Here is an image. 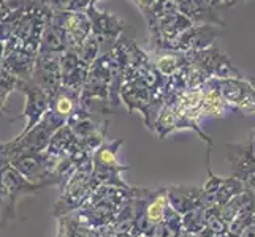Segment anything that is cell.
<instances>
[{"instance_id":"1","label":"cell","mask_w":255,"mask_h":237,"mask_svg":"<svg viewBox=\"0 0 255 237\" xmlns=\"http://www.w3.org/2000/svg\"><path fill=\"white\" fill-rule=\"evenodd\" d=\"M113 85V57L110 51L102 52L95 62L89 67L86 81L81 87L80 104L92 116L110 114V92Z\"/></svg>"},{"instance_id":"2","label":"cell","mask_w":255,"mask_h":237,"mask_svg":"<svg viewBox=\"0 0 255 237\" xmlns=\"http://www.w3.org/2000/svg\"><path fill=\"white\" fill-rule=\"evenodd\" d=\"M97 185L92 180V157L84 160L78 168L68 175V179L60 185L62 188V195L56 203L52 214L56 217L68 215L73 210L80 209L87 198L91 196Z\"/></svg>"},{"instance_id":"3","label":"cell","mask_w":255,"mask_h":237,"mask_svg":"<svg viewBox=\"0 0 255 237\" xmlns=\"http://www.w3.org/2000/svg\"><path fill=\"white\" fill-rule=\"evenodd\" d=\"M62 158L51 155L48 151L21 152L10 158V163L22 177L41 187L59 185L60 179L56 175V168Z\"/></svg>"},{"instance_id":"4","label":"cell","mask_w":255,"mask_h":237,"mask_svg":"<svg viewBox=\"0 0 255 237\" xmlns=\"http://www.w3.org/2000/svg\"><path fill=\"white\" fill-rule=\"evenodd\" d=\"M45 187L29 182L25 177L14 169L10 158L0 157V204H3L2 220L14 218L16 212V199L24 195H37Z\"/></svg>"},{"instance_id":"5","label":"cell","mask_w":255,"mask_h":237,"mask_svg":"<svg viewBox=\"0 0 255 237\" xmlns=\"http://www.w3.org/2000/svg\"><path fill=\"white\" fill-rule=\"evenodd\" d=\"M124 144L122 139L114 143H102L92 154V180L95 185L128 187L122 180L121 172L128 169V166L118 161V151Z\"/></svg>"},{"instance_id":"6","label":"cell","mask_w":255,"mask_h":237,"mask_svg":"<svg viewBox=\"0 0 255 237\" xmlns=\"http://www.w3.org/2000/svg\"><path fill=\"white\" fill-rule=\"evenodd\" d=\"M219 95L230 111L251 114L255 112V85L244 78H211Z\"/></svg>"},{"instance_id":"7","label":"cell","mask_w":255,"mask_h":237,"mask_svg":"<svg viewBox=\"0 0 255 237\" xmlns=\"http://www.w3.org/2000/svg\"><path fill=\"white\" fill-rule=\"evenodd\" d=\"M86 14L91 21L92 35H95L100 41L102 52L110 51L111 46L116 43V40L121 37V33L128 27L127 22L118 14L107 13V11L100 13L97 10V2L87 6Z\"/></svg>"},{"instance_id":"8","label":"cell","mask_w":255,"mask_h":237,"mask_svg":"<svg viewBox=\"0 0 255 237\" xmlns=\"http://www.w3.org/2000/svg\"><path fill=\"white\" fill-rule=\"evenodd\" d=\"M221 37V30L213 24H192L187 30H184L174 40L160 49H173L179 52H198L214 46L217 38Z\"/></svg>"},{"instance_id":"9","label":"cell","mask_w":255,"mask_h":237,"mask_svg":"<svg viewBox=\"0 0 255 237\" xmlns=\"http://www.w3.org/2000/svg\"><path fill=\"white\" fill-rule=\"evenodd\" d=\"M227 161L230 163L232 175L246 182L255 172V130L246 143H227Z\"/></svg>"},{"instance_id":"10","label":"cell","mask_w":255,"mask_h":237,"mask_svg":"<svg viewBox=\"0 0 255 237\" xmlns=\"http://www.w3.org/2000/svg\"><path fill=\"white\" fill-rule=\"evenodd\" d=\"M16 90H21L25 95V108L24 112L19 116L27 119V125L21 131V133H25V131H29L32 127L37 125L40 119L45 116V112L49 109L51 96L43 89H40L37 84H33L30 79H27V81H17Z\"/></svg>"},{"instance_id":"11","label":"cell","mask_w":255,"mask_h":237,"mask_svg":"<svg viewBox=\"0 0 255 237\" xmlns=\"http://www.w3.org/2000/svg\"><path fill=\"white\" fill-rule=\"evenodd\" d=\"M52 19L64 30L68 49H78L92 33L86 11H52Z\"/></svg>"},{"instance_id":"12","label":"cell","mask_w":255,"mask_h":237,"mask_svg":"<svg viewBox=\"0 0 255 237\" xmlns=\"http://www.w3.org/2000/svg\"><path fill=\"white\" fill-rule=\"evenodd\" d=\"M30 81L45 90L49 96L54 95L62 85L60 75V56H37Z\"/></svg>"},{"instance_id":"13","label":"cell","mask_w":255,"mask_h":237,"mask_svg":"<svg viewBox=\"0 0 255 237\" xmlns=\"http://www.w3.org/2000/svg\"><path fill=\"white\" fill-rule=\"evenodd\" d=\"M87 72H89V65L84 64L83 60L78 57L76 51L67 49L64 54L60 56V75H62L64 87L81 90V87L86 81Z\"/></svg>"},{"instance_id":"14","label":"cell","mask_w":255,"mask_h":237,"mask_svg":"<svg viewBox=\"0 0 255 237\" xmlns=\"http://www.w3.org/2000/svg\"><path fill=\"white\" fill-rule=\"evenodd\" d=\"M80 93L81 90L68 89V87L60 85L59 90L51 96L49 111L54 114L57 119L62 120L64 124H67V120L81 109Z\"/></svg>"},{"instance_id":"15","label":"cell","mask_w":255,"mask_h":237,"mask_svg":"<svg viewBox=\"0 0 255 237\" xmlns=\"http://www.w3.org/2000/svg\"><path fill=\"white\" fill-rule=\"evenodd\" d=\"M67 49L68 46H67L65 33L60 29V25L52 19V14H51L41 32L38 54L40 56H62Z\"/></svg>"},{"instance_id":"16","label":"cell","mask_w":255,"mask_h":237,"mask_svg":"<svg viewBox=\"0 0 255 237\" xmlns=\"http://www.w3.org/2000/svg\"><path fill=\"white\" fill-rule=\"evenodd\" d=\"M166 198L170 206L179 215L187 210L201 207V188L193 185H171L166 187Z\"/></svg>"},{"instance_id":"17","label":"cell","mask_w":255,"mask_h":237,"mask_svg":"<svg viewBox=\"0 0 255 237\" xmlns=\"http://www.w3.org/2000/svg\"><path fill=\"white\" fill-rule=\"evenodd\" d=\"M35 59H37V56L27 54L24 51H13L2 59L0 68H3L5 72L13 75L17 81H27L32 76Z\"/></svg>"},{"instance_id":"18","label":"cell","mask_w":255,"mask_h":237,"mask_svg":"<svg viewBox=\"0 0 255 237\" xmlns=\"http://www.w3.org/2000/svg\"><path fill=\"white\" fill-rule=\"evenodd\" d=\"M154 51H155V57L152 59L154 65L165 78L179 72L190 60V52H179L173 49H154Z\"/></svg>"},{"instance_id":"19","label":"cell","mask_w":255,"mask_h":237,"mask_svg":"<svg viewBox=\"0 0 255 237\" xmlns=\"http://www.w3.org/2000/svg\"><path fill=\"white\" fill-rule=\"evenodd\" d=\"M244 188H246V183L240 180L238 177H235V175H230V177H219V185L216 191L217 206H222L228 203L230 199H233L235 196L241 195Z\"/></svg>"},{"instance_id":"20","label":"cell","mask_w":255,"mask_h":237,"mask_svg":"<svg viewBox=\"0 0 255 237\" xmlns=\"http://www.w3.org/2000/svg\"><path fill=\"white\" fill-rule=\"evenodd\" d=\"M152 130L159 135V138H165V136H168L171 131L178 130V116H176V112L170 106L163 104L154 120Z\"/></svg>"},{"instance_id":"21","label":"cell","mask_w":255,"mask_h":237,"mask_svg":"<svg viewBox=\"0 0 255 237\" xmlns=\"http://www.w3.org/2000/svg\"><path fill=\"white\" fill-rule=\"evenodd\" d=\"M182 231L190 236H195L205 230V209L195 207L187 210L186 214L181 215Z\"/></svg>"},{"instance_id":"22","label":"cell","mask_w":255,"mask_h":237,"mask_svg":"<svg viewBox=\"0 0 255 237\" xmlns=\"http://www.w3.org/2000/svg\"><path fill=\"white\" fill-rule=\"evenodd\" d=\"M73 51H76V54H78V57H80L84 64H87V65H92L95 60H97V57H99L100 54H102V46H100V41H99V38L95 37V35H89L83 43H81V46L78 48V49H73Z\"/></svg>"},{"instance_id":"23","label":"cell","mask_w":255,"mask_h":237,"mask_svg":"<svg viewBox=\"0 0 255 237\" xmlns=\"http://www.w3.org/2000/svg\"><path fill=\"white\" fill-rule=\"evenodd\" d=\"M52 11H86L87 6L97 0H38Z\"/></svg>"},{"instance_id":"24","label":"cell","mask_w":255,"mask_h":237,"mask_svg":"<svg viewBox=\"0 0 255 237\" xmlns=\"http://www.w3.org/2000/svg\"><path fill=\"white\" fill-rule=\"evenodd\" d=\"M205 230H208L211 234H227L228 225L219 214V206L205 209Z\"/></svg>"},{"instance_id":"25","label":"cell","mask_w":255,"mask_h":237,"mask_svg":"<svg viewBox=\"0 0 255 237\" xmlns=\"http://www.w3.org/2000/svg\"><path fill=\"white\" fill-rule=\"evenodd\" d=\"M17 79L5 72L3 68H0V116H3V112H6V98L13 90H16Z\"/></svg>"},{"instance_id":"26","label":"cell","mask_w":255,"mask_h":237,"mask_svg":"<svg viewBox=\"0 0 255 237\" xmlns=\"http://www.w3.org/2000/svg\"><path fill=\"white\" fill-rule=\"evenodd\" d=\"M240 207H241V195L235 196L233 199H230L228 203H225L222 206H219V214H221V217L224 218V222L228 225L236 215H238Z\"/></svg>"},{"instance_id":"27","label":"cell","mask_w":255,"mask_h":237,"mask_svg":"<svg viewBox=\"0 0 255 237\" xmlns=\"http://www.w3.org/2000/svg\"><path fill=\"white\" fill-rule=\"evenodd\" d=\"M240 237H255V223L246 226L243 230V233L240 234Z\"/></svg>"},{"instance_id":"28","label":"cell","mask_w":255,"mask_h":237,"mask_svg":"<svg viewBox=\"0 0 255 237\" xmlns=\"http://www.w3.org/2000/svg\"><path fill=\"white\" fill-rule=\"evenodd\" d=\"M240 0H214V5L217 6H233L235 3H238Z\"/></svg>"},{"instance_id":"29","label":"cell","mask_w":255,"mask_h":237,"mask_svg":"<svg viewBox=\"0 0 255 237\" xmlns=\"http://www.w3.org/2000/svg\"><path fill=\"white\" fill-rule=\"evenodd\" d=\"M246 185H248L249 188H252V190H255V172L252 174V175H249V179L244 182Z\"/></svg>"},{"instance_id":"30","label":"cell","mask_w":255,"mask_h":237,"mask_svg":"<svg viewBox=\"0 0 255 237\" xmlns=\"http://www.w3.org/2000/svg\"><path fill=\"white\" fill-rule=\"evenodd\" d=\"M3 51H5V43L0 41V62H2V59H3Z\"/></svg>"},{"instance_id":"31","label":"cell","mask_w":255,"mask_h":237,"mask_svg":"<svg viewBox=\"0 0 255 237\" xmlns=\"http://www.w3.org/2000/svg\"><path fill=\"white\" fill-rule=\"evenodd\" d=\"M211 237H228V234H213Z\"/></svg>"},{"instance_id":"32","label":"cell","mask_w":255,"mask_h":237,"mask_svg":"<svg viewBox=\"0 0 255 237\" xmlns=\"http://www.w3.org/2000/svg\"><path fill=\"white\" fill-rule=\"evenodd\" d=\"M0 2H2V3H5V2H6V0H0Z\"/></svg>"}]
</instances>
